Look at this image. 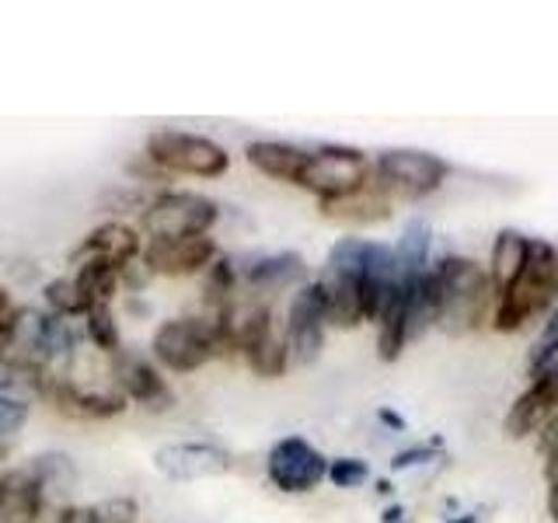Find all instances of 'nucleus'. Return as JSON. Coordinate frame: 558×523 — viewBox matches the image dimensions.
<instances>
[{
    "label": "nucleus",
    "mask_w": 558,
    "mask_h": 523,
    "mask_svg": "<svg viewBox=\"0 0 558 523\" xmlns=\"http://www.w3.org/2000/svg\"><path fill=\"white\" fill-rule=\"evenodd\" d=\"M429 290L436 304V328L444 336H471L493 321L496 287L482 262L468 255H444L429 266Z\"/></svg>",
    "instance_id": "obj_1"
},
{
    "label": "nucleus",
    "mask_w": 558,
    "mask_h": 523,
    "mask_svg": "<svg viewBox=\"0 0 558 523\" xmlns=\"http://www.w3.org/2000/svg\"><path fill=\"white\" fill-rule=\"evenodd\" d=\"M555 301H558V252L545 238H531L527 266L496 296L493 328L510 336V331H520L527 321L541 318V314H551L558 307Z\"/></svg>",
    "instance_id": "obj_2"
},
{
    "label": "nucleus",
    "mask_w": 558,
    "mask_h": 523,
    "mask_svg": "<svg viewBox=\"0 0 558 523\" xmlns=\"http://www.w3.org/2000/svg\"><path fill=\"white\" fill-rule=\"evenodd\" d=\"M374 241L366 238H339L331 244V252L325 258V269L318 272V290L325 301V318L328 328H360L366 325L363 318V266L371 255Z\"/></svg>",
    "instance_id": "obj_3"
},
{
    "label": "nucleus",
    "mask_w": 558,
    "mask_h": 523,
    "mask_svg": "<svg viewBox=\"0 0 558 523\" xmlns=\"http://www.w3.org/2000/svg\"><path fill=\"white\" fill-rule=\"evenodd\" d=\"M223 339L217 321L206 314H185V318H168L154 328L150 336V356L157 366L171 374H196L206 363L223 356Z\"/></svg>",
    "instance_id": "obj_4"
},
{
    "label": "nucleus",
    "mask_w": 558,
    "mask_h": 523,
    "mask_svg": "<svg viewBox=\"0 0 558 523\" xmlns=\"http://www.w3.org/2000/svg\"><path fill=\"white\" fill-rule=\"evenodd\" d=\"M371 174H374V161L360 147L325 144L318 150H307L296 188L311 192L322 206H328V203H342L349 196H356V192L371 182Z\"/></svg>",
    "instance_id": "obj_5"
},
{
    "label": "nucleus",
    "mask_w": 558,
    "mask_h": 523,
    "mask_svg": "<svg viewBox=\"0 0 558 523\" xmlns=\"http://www.w3.org/2000/svg\"><path fill=\"white\" fill-rule=\"evenodd\" d=\"M450 165L440 154L418 147H388L374 157V182L388 192L391 203H423L440 192Z\"/></svg>",
    "instance_id": "obj_6"
},
{
    "label": "nucleus",
    "mask_w": 558,
    "mask_h": 523,
    "mask_svg": "<svg viewBox=\"0 0 558 523\" xmlns=\"http://www.w3.org/2000/svg\"><path fill=\"white\" fill-rule=\"evenodd\" d=\"M147 161L165 174H192V179H220L231 168L227 154L217 139L182 130H157L147 139Z\"/></svg>",
    "instance_id": "obj_7"
},
{
    "label": "nucleus",
    "mask_w": 558,
    "mask_h": 523,
    "mask_svg": "<svg viewBox=\"0 0 558 523\" xmlns=\"http://www.w3.org/2000/svg\"><path fill=\"white\" fill-rule=\"evenodd\" d=\"M220 220V206L203 196V192H161L154 196L144 214H140V227H144L147 241H179V238H196L209 234L214 223Z\"/></svg>",
    "instance_id": "obj_8"
},
{
    "label": "nucleus",
    "mask_w": 558,
    "mask_h": 523,
    "mask_svg": "<svg viewBox=\"0 0 558 523\" xmlns=\"http://www.w3.org/2000/svg\"><path fill=\"white\" fill-rule=\"evenodd\" d=\"M266 478L279 492L304 496L328 478V458L304 436H283L266 458Z\"/></svg>",
    "instance_id": "obj_9"
},
{
    "label": "nucleus",
    "mask_w": 558,
    "mask_h": 523,
    "mask_svg": "<svg viewBox=\"0 0 558 523\" xmlns=\"http://www.w3.org/2000/svg\"><path fill=\"white\" fill-rule=\"evenodd\" d=\"M283 336L290 345V360L296 366H311L322 356L325 336H328V318H325V301L318 283H304L296 287V293L287 304V321H283Z\"/></svg>",
    "instance_id": "obj_10"
},
{
    "label": "nucleus",
    "mask_w": 558,
    "mask_h": 523,
    "mask_svg": "<svg viewBox=\"0 0 558 523\" xmlns=\"http://www.w3.org/2000/svg\"><path fill=\"white\" fill-rule=\"evenodd\" d=\"M154 467L168 482H203L231 471V453L206 440H174L154 450Z\"/></svg>",
    "instance_id": "obj_11"
},
{
    "label": "nucleus",
    "mask_w": 558,
    "mask_h": 523,
    "mask_svg": "<svg viewBox=\"0 0 558 523\" xmlns=\"http://www.w3.org/2000/svg\"><path fill=\"white\" fill-rule=\"evenodd\" d=\"M220 248L209 234L196 238H179V241H147L144 248V269L154 276H168V279H182V276H196L206 272L217 262Z\"/></svg>",
    "instance_id": "obj_12"
},
{
    "label": "nucleus",
    "mask_w": 558,
    "mask_h": 523,
    "mask_svg": "<svg viewBox=\"0 0 558 523\" xmlns=\"http://www.w3.org/2000/svg\"><path fill=\"white\" fill-rule=\"evenodd\" d=\"M112 380L122 391L126 401H136L140 409L150 412H168L174 405V391L168 388V380L161 377V370L140 353H130L122 349L119 356H112Z\"/></svg>",
    "instance_id": "obj_13"
},
{
    "label": "nucleus",
    "mask_w": 558,
    "mask_h": 523,
    "mask_svg": "<svg viewBox=\"0 0 558 523\" xmlns=\"http://www.w3.org/2000/svg\"><path fill=\"white\" fill-rule=\"evenodd\" d=\"M555 418H558V374L534 377L523 388V394H517L510 412H506L502 433L510 440H527V436L545 433Z\"/></svg>",
    "instance_id": "obj_14"
},
{
    "label": "nucleus",
    "mask_w": 558,
    "mask_h": 523,
    "mask_svg": "<svg viewBox=\"0 0 558 523\" xmlns=\"http://www.w3.org/2000/svg\"><path fill=\"white\" fill-rule=\"evenodd\" d=\"M140 255H144V238H140L136 227L122 223V220H105L84 238V244L74 252V262L101 258V262H112L119 269H126Z\"/></svg>",
    "instance_id": "obj_15"
},
{
    "label": "nucleus",
    "mask_w": 558,
    "mask_h": 523,
    "mask_svg": "<svg viewBox=\"0 0 558 523\" xmlns=\"http://www.w3.org/2000/svg\"><path fill=\"white\" fill-rule=\"evenodd\" d=\"M43 513L46 499L28 464L0 471V523H39Z\"/></svg>",
    "instance_id": "obj_16"
},
{
    "label": "nucleus",
    "mask_w": 558,
    "mask_h": 523,
    "mask_svg": "<svg viewBox=\"0 0 558 523\" xmlns=\"http://www.w3.org/2000/svg\"><path fill=\"white\" fill-rule=\"evenodd\" d=\"M238 276L252 293H276V290H287V287H296V283L304 287L307 262H304V255H296V252L258 255V258L248 262V266H238Z\"/></svg>",
    "instance_id": "obj_17"
},
{
    "label": "nucleus",
    "mask_w": 558,
    "mask_h": 523,
    "mask_svg": "<svg viewBox=\"0 0 558 523\" xmlns=\"http://www.w3.org/2000/svg\"><path fill=\"white\" fill-rule=\"evenodd\" d=\"M28 394H46V384L17 374L0 377V464H4L14 436L28 423Z\"/></svg>",
    "instance_id": "obj_18"
},
{
    "label": "nucleus",
    "mask_w": 558,
    "mask_h": 523,
    "mask_svg": "<svg viewBox=\"0 0 558 523\" xmlns=\"http://www.w3.org/2000/svg\"><path fill=\"white\" fill-rule=\"evenodd\" d=\"M244 161L272 182L296 185V179H301V171H304V161H307V150L283 144V139H255V144L244 147Z\"/></svg>",
    "instance_id": "obj_19"
},
{
    "label": "nucleus",
    "mask_w": 558,
    "mask_h": 523,
    "mask_svg": "<svg viewBox=\"0 0 558 523\" xmlns=\"http://www.w3.org/2000/svg\"><path fill=\"white\" fill-rule=\"evenodd\" d=\"M395 266H398L401 287L429 272V266H433V227H429V220L412 217L405 227H401V238L395 244Z\"/></svg>",
    "instance_id": "obj_20"
},
{
    "label": "nucleus",
    "mask_w": 558,
    "mask_h": 523,
    "mask_svg": "<svg viewBox=\"0 0 558 523\" xmlns=\"http://www.w3.org/2000/svg\"><path fill=\"white\" fill-rule=\"evenodd\" d=\"M527 252H531V238L517 231V227H502L493 238V252H488V279H493L496 296L513 283V279L527 266Z\"/></svg>",
    "instance_id": "obj_21"
},
{
    "label": "nucleus",
    "mask_w": 558,
    "mask_h": 523,
    "mask_svg": "<svg viewBox=\"0 0 558 523\" xmlns=\"http://www.w3.org/2000/svg\"><path fill=\"white\" fill-rule=\"evenodd\" d=\"M28 471L35 475V482H39L46 506H63L70 496L77 492V464L60 450H49V453H39V458H32Z\"/></svg>",
    "instance_id": "obj_22"
},
{
    "label": "nucleus",
    "mask_w": 558,
    "mask_h": 523,
    "mask_svg": "<svg viewBox=\"0 0 558 523\" xmlns=\"http://www.w3.org/2000/svg\"><path fill=\"white\" fill-rule=\"evenodd\" d=\"M391 206L395 203L388 199V192H384L371 174V182H366L356 196H349L342 203H328V206H322V214L339 223H377V220L391 217Z\"/></svg>",
    "instance_id": "obj_23"
},
{
    "label": "nucleus",
    "mask_w": 558,
    "mask_h": 523,
    "mask_svg": "<svg viewBox=\"0 0 558 523\" xmlns=\"http://www.w3.org/2000/svg\"><path fill=\"white\" fill-rule=\"evenodd\" d=\"M244 363L252 366V374L266 377V380H276L287 374V366L293 363L290 360V345H287V336H283V325H269L262 336L244 349Z\"/></svg>",
    "instance_id": "obj_24"
},
{
    "label": "nucleus",
    "mask_w": 558,
    "mask_h": 523,
    "mask_svg": "<svg viewBox=\"0 0 558 523\" xmlns=\"http://www.w3.org/2000/svg\"><path fill=\"white\" fill-rule=\"evenodd\" d=\"M241 287V276L238 266L227 255H217V262L203 272V307H206V318H220V314L234 304Z\"/></svg>",
    "instance_id": "obj_25"
},
{
    "label": "nucleus",
    "mask_w": 558,
    "mask_h": 523,
    "mask_svg": "<svg viewBox=\"0 0 558 523\" xmlns=\"http://www.w3.org/2000/svg\"><path fill=\"white\" fill-rule=\"evenodd\" d=\"M74 279L92 304H112V296L122 283V269L112 266V262H101V258H84V262H77Z\"/></svg>",
    "instance_id": "obj_26"
},
{
    "label": "nucleus",
    "mask_w": 558,
    "mask_h": 523,
    "mask_svg": "<svg viewBox=\"0 0 558 523\" xmlns=\"http://www.w3.org/2000/svg\"><path fill=\"white\" fill-rule=\"evenodd\" d=\"M43 296H46V307L49 314H57V318H84L87 311H92V301L81 293L77 279L74 276H57L49 279V283L43 287Z\"/></svg>",
    "instance_id": "obj_27"
},
{
    "label": "nucleus",
    "mask_w": 558,
    "mask_h": 523,
    "mask_svg": "<svg viewBox=\"0 0 558 523\" xmlns=\"http://www.w3.org/2000/svg\"><path fill=\"white\" fill-rule=\"evenodd\" d=\"M84 331L101 356L112 360L122 353V336H119V321H116L112 304H92V311L84 314Z\"/></svg>",
    "instance_id": "obj_28"
},
{
    "label": "nucleus",
    "mask_w": 558,
    "mask_h": 523,
    "mask_svg": "<svg viewBox=\"0 0 558 523\" xmlns=\"http://www.w3.org/2000/svg\"><path fill=\"white\" fill-rule=\"evenodd\" d=\"M548 374H558V307L548 314L545 328H541V336L534 339L527 353V377L534 380Z\"/></svg>",
    "instance_id": "obj_29"
},
{
    "label": "nucleus",
    "mask_w": 558,
    "mask_h": 523,
    "mask_svg": "<svg viewBox=\"0 0 558 523\" xmlns=\"http://www.w3.org/2000/svg\"><path fill=\"white\" fill-rule=\"evenodd\" d=\"M140 510L130 496H112L95 502L92 510H84V523H136Z\"/></svg>",
    "instance_id": "obj_30"
},
{
    "label": "nucleus",
    "mask_w": 558,
    "mask_h": 523,
    "mask_svg": "<svg viewBox=\"0 0 558 523\" xmlns=\"http://www.w3.org/2000/svg\"><path fill=\"white\" fill-rule=\"evenodd\" d=\"M366 478H371V467L360 458H331L328 461V478L336 488H360Z\"/></svg>",
    "instance_id": "obj_31"
},
{
    "label": "nucleus",
    "mask_w": 558,
    "mask_h": 523,
    "mask_svg": "<svg viewBox=\"0 0 558 523\" xmlns=\"http://www.w3.org/2000/svg\"><path fill=\"white\" fill-rule=\"evenodd\" d=\"M436 461V443H415V447H405L398 450L391 458V471H409V467H423Z\"/></svg>",
    "instance_id": "obj_32"
},
{
    "label": "nucleus",
    "mask_w": 558,
    "mask_h": 523,
    "mask_svg": "<svg viewBox=\"0 0 558 523\" xmlns=\"http://www.w3.org/2000/svg\"><path fill=\"white\" fill-rule=\"evenodd\" d=\"M8 345H11V314L0 318V366L8 363Z\"/></svg>",
    "instance_id": "obj_33"
},
{
    "label": "nucleus",
    "mask_w": 558,
    "mask_h": 523,
    "mask_svg": "<svg viewBox=\"0 0 558 523\" xmlns=\"http://www.w3.org/2000/svg\"><path fill=\"white\" fill-rule=\"evenodd\" d=\"M380 423H388V426H391V429H398V433L405 429V423H401V418H398L395 412H388V409H380Z\"/></svg>",
    "instance_id": "obj_34"
},
{
    "label": "nucleus",
    "mask_w": 558,
    "mask_h": 523,
    "mask_svg": "<svg viewBox=\"0 0 558 523\" xmlns=\"http://www.w3.org/2000/svg\"><path fill=\"white\" fill-rule=\"evenodd\" d=\"M4 314H14V304L8 301V290L0 287V318H4Z\"/></svg>",
    "instance_id": "obj_35"
},
{
    "label": "nucleus",
    "mask_w": 558,
    "mask_h": 523,
    "mask_svg": "<svg viewBox=\"0 0 558 523\" xmlns=\"http://www.w3.org/2000/svg\"><path fill=\"white\" fill-rule=\"evenodd\" d=\"M384 523H401V506H388L384 510Z\"/></svg>",
    "instance_id": "obj_36"
}]
</instances>
